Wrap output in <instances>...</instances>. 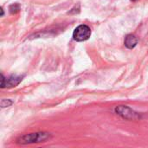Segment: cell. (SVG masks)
<instances>
[{
    "instance_id": "cell-4",
    "label": "cell",
    "mask_w": 148,
    "mask_h": 148,
    "mask_svg": "<svg viewBox=\"0 0 148 148\" xmlns=\"http://www.w3.org/2000/svg\"><path fill=\"white\" fill-rule=\"evenodd\" d=\"M2 76V82H1V88H13L17 86L23 80V76L20 75H11L8 78H4V76L3 75H1Z\"/></svg>"
},
{
    "instance_id": "cell-2",
    "label": "cell",
    "mask_w": 148,
    "mask_h": 148,
    "mask_svg": "<svg viewBox=\"0 0 148 148\" xmlns=\"http://www.w3.org/2000/svg\"><path fill=\"white\" fill-rule=\"evenodd\" d=\"M91 36V29L86 24H81L76 27L73 32V39L76 42H83Z\"/></svg>"
},
{
    "instance_id": "cell-1",
    "label": "cell",
    "mask_w": 148,
    "mask_h": 148,
    "mask_svg": "<svg viewBox=\"0 0 148 148\" xmlns=\"http://www.w3.org/2000/svg\"><path fill=\"white\" fill-rule=\"evenodd\" d=\"M51 137L50 134L48 133H32V134H27L20 136L16 142L21 145H27V144H33V143H39L43 142L47 140H49Z\"/></svg>"
},
{
    "instance_id": "cell-5",
    "label": "cell",
    "mask_w": 148,
    "mask_h": 148,
    "mask_svg": "<svg viewBox=\"0 0 148 148\" xmlns=\"http://www.w3.org/2000/svg\"><path fill=\"white\" fill-rule=\"evenodd\" d=\"M138 42H139V40H138L136 36H134L133 34H129L126 36L124 43L127 49H132L136 47V45L138 44Z\"/></svg>"
},
{
    "instance_id": "cell-6",
    "label": "cell",
    "mask_w": 148,
    "mask_h": 148,
    "mask_svg": "<svg viewBox=\"0 0 148 148\" xmlns=\"http://www.w3.org/2000/svg\"><path fill=\"white\" fill-rule=\"evenodd\" d=\"M9 10H10V12L11 14H16L20 10V4L16 3L10 4V7H9Z\"/></svg>"
},
{
    "instance_id": "cell-3",
    "label": "cell",
    "mask_w": 148,
    "mask_h": 148,
    "mask_svg": "<svg viewBox=\"0 0 148 148\" xmlns=\"http://www.w3.org/2000/svg\"><path fill=\"white\" fill-rule=\"evenodd\" d=\"M115 113L126 120H137L140 118L138 113L127 106H118L115 108Z\"/></svg>"
},
{
    "instance_id": "cell-8",
    "label": "cell",
    "mask_w": 148,
    "mask_h": 148,
    "mask_svg": "<svg viewBox=\"0 0 148 148\" xmlns=\"http://www.w3.org/2000/svg\"><path fill=\"white\" fill-rule=\"evenodd\" d=\"M1 12H2V13H1V16H3V9H1Z\"/></svg>"
},
{
    "instance_id": "cell-9",
    "label": "cell",
    "mask_w": 148,
    "mask_h": 148,
    "mask_svg": "<svg viewBox=\"0 0 148 148\" xmlns=\"http://www.w3.org/2000/svg\"><path fill=\"white\" fill-rule=\"evenodd\" d=\"M132 2H135V1H137V0H131Z\"/></svg>"
},
{
    "instance_id": "cell-7",
    "label": "cell",
    "mask_w": 148,
    "mask_h": 148,
    "mask_svg": "<svg viewBox=\"0 0 148 148\" xmlns=\"http://www.w3.org/2000/svg\"><path fill=\"white\" fill-rule=\"evenodd\" d=\"M13 104V101H10V100H6V99H3L0 102V106L2 108H8L10 106H11Z\"/></svg>"
}]
</instances>
